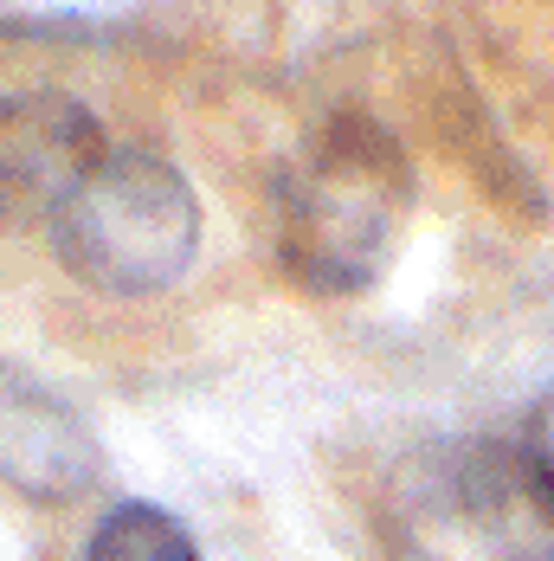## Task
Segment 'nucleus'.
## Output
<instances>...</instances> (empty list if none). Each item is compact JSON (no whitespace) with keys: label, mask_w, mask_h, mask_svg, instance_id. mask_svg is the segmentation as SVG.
I'll list each match as a JSON object with an SVG mask.
<instances>
[{"label":"nucleus","mask_w":554,"mask_h":561,"mask_svg":"<svg viewBox=\"0 0 554 561\" xmlns=\"http://www.w3.org/2000/svg\"><path fill=\"white\" fill-rule=\"evenodd\" d=\"M413 220V162L388 123L330 111L277 169L272 252L310 297H361L393 265Z\"/></svg>","instance_id":"nucleus-1"},{"label":"nucleus","mask_w":554,"mask_h":561,"mask_svg":"<svg viewBox=\"0 0 554 561\" xmlns=\"http://www.w3.org/2000/svg\"><path fill=\"white\" fill-rule=\"evenodd\" d=\"M388 561H554V497L509 439H426L374 491Z\"/></svg>","instance_id":"nucleus-2"},{"label":"nucleus","mask_w":554,"mask_h":561,"mask_svg":"<svg viewBox=\"0 0 554 561\" xmlns=\"http://www.w3.org/2000/svg\"><path fill=\"white\" fill-rule=\"evenodd\" d=\"M58 265L104 297H155L200 252V201L155 149H104L46 226Z\"/></svg>","instance_id":"nucleus-3"},{"label":"nucleus","mask_w":554,"mask_h":561,"mask_svg":"<svg viewBox=\"0 0 554 561\" xmlns=\"http://www.w3.org/2000/svg\"><path fill=\"white\" fill-rule=\"evenodd\" d=\"M104 123L65 91L0 98V232L53 226L71 187L104 162Z\"/></svg>","instance_id":"nucleus-4"},{"label":"nucleus","mask_w":554,"mask_h":561,"mask_svg":"<svg viewBox=\"0 0 554 561\" xmlns=\"http://www.w3.org/2000/svg\"><path fill=\"white\" fill-rule=\"evenodd\" d=\"M0 484L39 504H65L97 484V439L53 393L7 381L0 388Z\"/></svg>","instance_id":"nucleus-5"},{"label":"nucleus","mask_w":554,"mask_h":561,"mask_svg":"<svg viewBox=\"0 0 554 561\" xmlns=\"http://www.w3.org/2000/svg\"><path fill=\"white\" fill-rule=\"evenodd\" d=\"M84 561H207L200 542L187 536L181 516H168L162 504H116L91 542H84Z\"/></svg>","instance_id":"nucleus-6"},{"label":"nucleus","mask_w":554,"mask_h":561,"mask_svg":"<svg viewBox=\"0 0 554 561\" xmlns=\"http://www.w3.org/2000/svg\"><path fill=\"white\" fill-rule=\"evenodd\" d=\"M522 451H529V465L542 471V484H549L554 497V388L529 407V426H522Z\"/></svg>","instance_id":"nucleus-7"}]
</instances>
